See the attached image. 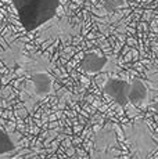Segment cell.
Wrapping results in <instances>:
<instances>
[{
	"label": "cell",
	"instance_id": "cell-1",
	"mask_svg": "<svg viewBox=\"0 0 158 159\" xmlns=\"http://www.w3.org/2000/svg\"><path fill=\"white\" fill-rule=\"evenodd\" d=\"M22 28L28 32L40 28L56 17L60 0H11Z\"/></svg>",
	"mask_w": 158,
	"mask_h": 159
},
{
	"label": "cell",
	"instance_id": "cell-2",
	"mask_svg": "<svg viewBox=\"0 0 158 159\" xmlns=\"http://www.w3.org/2000/svg\"><path fill=\"white\" fill-rule=\"evenodd\" d=\"M129 87L130 84L126 83L119 79H110L103 87V91L107 94L108 97H111L112 100H115L119 105H126L128 102V96H129Z\"/></svg>",
	"mask_w": 158,
	"mask_h": 159
},
{
	"label": "cell",
	"instance_id": "cell-3",
	"mask_svg": "<svg viewBox=\"0 0 158 159\" xmlns=\"http://www.w3.org/2000/svg\"><path fill=\"white\" fill-rule=\"evenodd\" d=\"M33 93L38 97H46L53 91V78L47 72H38L32 75Z\"/></svg>",
	"mask_w": 158,
	"mask_h": 159
},
{
	"label": "cell",
	"instance_id": "cell-4",
	"mask_svg": "<svg viewBox=\"0 0 158 159\" xmlns=\"http://www.w3.org/2000/svg\"><path fill=\"white\" fill-rule=\"evenodd\" d=\"M148 91L147 87L144 86L142 80L135 79V80L130 83L129 87V96H128V102L133 104V105H140V104L147 98Z\"/></svg>",
	"mask_w": 158,
	"mask_h": 159
},
{
	"label": "cell",
	"instance_id": "cell-5",
	"mask_svg": "<svg viewBox=\"0 0 158 159\" xmlns=\"http://www.w3.org/2000/svg\"><path fill=\"white\" fill-rule=\"evenodd\" d=\"M105 57H101V56H97L96 53H90V54H86L82 61V68L85 69L86 72H90V73H96V72H100L105 65Z\"/></svg>",
	"mask_w": 158,
	"mask_h": 159
},
{
	"label": "cell",
	"instance_id": "cell-6",
	"mask_svg": "<svg viewBox=\"0 0 158 159\" xmlns=\"http://www.w3.org/2000/svg\"><path fill=\"white\" fill-rule=\"evenodd\" d=\"M14 149H16V144H14L13 139L3 129H0V157L10 154Z\"/></svg>",
	"mask_w": 158,
	"mask_h": 159
}]
</instances>
